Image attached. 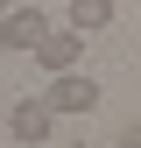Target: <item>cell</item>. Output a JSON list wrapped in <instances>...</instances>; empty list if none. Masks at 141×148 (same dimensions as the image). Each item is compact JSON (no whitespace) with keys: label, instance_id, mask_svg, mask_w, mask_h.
Listing matches in <instances>:
<instances>
[{"label":"cell","instance_id":"2","mask_svg":"<svg viewBox=\"0 0 141 148\" xmlns=\"http://www.w3.org/2000/svg\"><path fill=\"white\" fill-rule=\"evenodd\" d=\"M42 35H49V14H42V7H14V14H0V42H7L14 57H35Z\"/></svg>","mask_w":141,"mask_h":148},{"label":"cell","instance_id":"9","mask_svg":"<svg viewBox=\"0 0 141 148\" xmlns=\"http://www.w3.org/2000/svg\"><path fill=\"white\" fill-rule=\"evenodd\" d=\"M78 148H85V141H78Z\"/></svg>","mask_w":141,"mask_h":148},{"label":"cell","instance_id":"6","mask_svg":"<svg viewBox=\"0 0 141 148\" xmlns=\"http://www.w3.org/2000/svg\"><path fill=\"white\" fill-rule=\"evenodd\" d=\"M113 148H141V120H134V127H120V141H113Z\"/></svg>","mask_w":141,"mask_h":148},{"label":"cell","instance_id":"4","mask_svg":"<svg viewBox=\"0 0 141 148\" xmlns=\"http://www.w3.org/2000/svg\"><path fill=\"white\" fill-rule=\"evenodd\" d=\"M49 127H57V113H49L42 99H14V106H7V134L21 141V148H42Z\"/></svg>","mask_w":141,"mask_h":148},{"label":"cell","instance_id":"5","mask_svg":"<svg viewBox=\"0 0 141 148\" xmlns=\"http://www.w3.org/2000/svg\"><path fill=\"white\" fill-rule=\"evenodd\" d=\"M64 21H70V28H85V35H106V28H113V0H70Z\"/></svg>","mask_w":141,"mask_h":148},{"label":"cell","instance_id":"1","mask_svg":"<svg viewBox=\"0 0 141 148\" xmlns=\"http://www.w3.org/2000/svg\"><path fill=\"white\" fill-rule=\"evenodd\" d=\"M42 106H49V113H92V106H99V85L85 78V71H64V78H49Z\"/></svg>","mask_w":141,"mask_h":148},{"label":"cell","instance_id":"8","mask_svg":"<svg viewBox=\"0 0 141 148\" xmlns=\"http://www.w3.org/2000/svg\"><path fill=\"white\" fill-rule=\"evenodd\" d=\"M0 113H7V99H0Z\"/></svg>","mask_w":141,"mask_h":148},{"label":"cell","instance_id":"3","mask_svg":"<svg viewBox=\"0 0 141 148\" xmlns=\"http://www.w3.org/2000/svg\"><path fill=\"white\" fill-rule=\"evenodd\" d=\"M78 57H85V28H49L42 42H35V64H42L49 78H64V71H78Z\"/></svg>","mask_w":141,"mask_h":148},{"label":"cell","instance_id":"7","mask_svg":"<svg viewBox=\"0 0 141 148\" xmlns=\"http://www.w3.org/2000/svg\"><path fill=\"white\" fill-rule=\"evenodd\" d=\"M0 14H14V0H0Z\"/></svg>","mask_w":141,"mask_h":148}]
</instances>
